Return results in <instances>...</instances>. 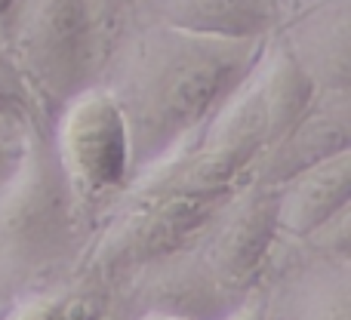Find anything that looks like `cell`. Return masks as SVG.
Segmentation results:
<instances>
[{"label": "cell", "instance_id": "1", "mask_svg": "<svg viewBox=\"0 0 351 320\" xmlns=\"http://www.w3.org/2000/svg\"><path fill=\"white\" fill-rule=\"evenodd\" d=\"M268 37L228 40L152 25L117 62L108 86L130 127V145L142 160L167 151L200 130L256 65Z\"/></svg>", "mask_w": 351, "mask_h": 320}, {"label": "cell", "instance_id": "2", "mask_svg": "<svg viewBox=\"0 0 351 320\" xmlns=\"http://www.w3.org/2000/svg\"><path fill=\"white\" fill-rule=\"evenodd\" d=\"M22 71L53 99L84 90V74L93 56V16L86 0H16L3 43Z\"/></svg>", "mask_w": 351, "mask_h": 320}, {"label": "cell", "instance_id": "3", "mask_svg": "<svg viewBox=\"0 0 351 320\" xmlns=\"http://www.w3.org/2000/svg\"><path fill=\"white\" fill-rule=\"evenodd\" d=\"M59 160L93 194L123 185L133 145L123 108L108 86H84L68 99L59 121Z\"/></svg>", "mask_w": 351, "mask_h": 320}, {"label": "cell", "instance_id": "4", "mask_svg": "<svg viewBox=\"0 0 351 320\" xmlns=\"http://www.w3.org/2000/svg\"><path fill=\"white\" fill-rule=\"evenodd\" d=\"M68 204L65 188L47 163H31L0 219V243L25 265H43L65 241Z\"/></svg>", "mask_w": 351, "mask_h": 320}, {"label": "cell", "instance_id": "5", "mask_svg": "<svg viewBox=\"0 0 351 320\" xmlns=\"http://www.w3.org/2000/svg\"><path fill=\"white\" fill-rule=\"evenodd\" d=\"M154 25L228 40H259L278 22L280 0H142Z\"/></svg>", "mask_w": 351, "mask_h": 320}, {"label": "cell", "instance_id": "6", "mask_svg": "<svg viewBox=\"0 0 351 320\" xmlns=\"http://www.w3.org/2000/svg\"><path fill=\"white\" fill-rule=\"evenodd\" d=\"M351 197V163L348 151H339L327 160H317L293 175V185L278 197V225L296 234L327 225L339 216Z\"/></svg>", "mask_w": 351, "mask_h": 320}, {"label": "cell", "instance_id": "7", "mask_svg": "<svg viewBox=\"0 0 351 320\" xmlns=\"http://www.w3.org/2000/svg\"><path fill=\"white\" fill-rule=\"evenodd\" d=\"M280 148L274 158V173L280 179H293L305 167L327 160L339 151H348V102L346 90H333L327 105H311L299 114V121L280 136Z\"/></svg>", "mask_w": 351, "mask_h": 320}, {"label": "cell", "instance_id": "8", "mask_svg": "<svg viewBox=\"0 0 351 320\" xmlns=\"http://www.w3.org/2000/svg\"><path fill=\"white\" fill-rule=\"evenodd\" d=\"M278 197L274 194H256L237 212L231 222L222 228L216 241V253H213V265H216L219 278L225 284H243L262 256L268 253L274 234H278Z\"/></svg>", "mask_w": 351, "mask_h": 320}, {"label": "cell", "instance_id": "9", "mask_svg": "<svg viewBox=\"0 0 351 320\" xmlns=\"http://www.w3.org/2000/svg\"><path fill=\"white\" fill-rule=\"evenodd\" d=\"M311 80L317 71L327 74L330 90L348 84V0L311 3V16L299 25V43H287ZM317 86V84H315Z\"/></svg>", "mask_w": 351, "mask_h": 320}, {"label": "cell", "instance_id": "10", "mask_svg": "<svg viewBox=\"0 0 351 320\" xmlns=\"http://www.w3.org/2000/svg\"><path fill=\"white\" fill-rule=\"evenodd\" d=\"M12 320H62V308L53 302H34V305H25Z\"/></svg>", "mask_w": 351, "mask_h": 320}, {"label": "cell", "instance_id": "11", "mask_svg": "<svg viewBox=\"0 0 351 320\" xmlns=\"http://www.w3.org/2000/svg\"><path fill=\"white\" fill-rule=\"evenodd\" d=\"M0 71H10V74H16V65H12V59H10V49H6L3 37H0Z\"/></svg>", "mask_w": 351, "mask_h": 320}, {"label": "cell", "instance_id": "12", "mask_svg": "<svg viewBox=\"0 0 351 320\" xmlns=\"http://www.w3.org/2000/svg\"><path fill=\"white\" fill-rule=\"evenodd\" d=\"M12 6H16V0H0V37H3V28H6V22H10Z\"/></svg>", "mask_w": 351, "mask_h": 320}, {"label": "cell", "instance_id": "13", "mask_svg": "<svg viewBox=\"0 0 351 320\" xmlns=\"http://www.w3.org/2000/svg\"><path fill=\"white\" fill-rule=\"evenodd\" d=\"M234 320H265V311L256 305V308H250V311H243V315H237Z\"/></svg>", "mask_w": 351, "mask_h": 320}, {"label": "cell", "instance_id": "14", "mask_svg": "<svg viewBox=\"0 0 351 320\" xmlns=\"http://www.w3.org/2000/svg\"><path fill=\"white\" fill-rule=\"evenodd\" d=\"M145 320H182V317H173V315H152V317H145Z\"/></svg>", "mask_w": 351, "mask_h": 320}, {"label": "cell", "instance_id": "15", "mask_svg": "<svg viewBox=\"0 0 351 320\" xmlns=\"http://www.w3.org/2000/svg\"><path fill=\"white\" fill-rule=\"evenodd\" d=\"M308 3H321V0H308Z\"/></svg>", "mask_w": 351, "mask_h": 320}, {"label": "cell", "instance_id": "16", "mask_svg": "<svg viewBox=\"0 0 351 320\" xmlns=\"http://www.w3.org/2000/svg\"><path fill=\"white\" fill-rule=\"evenodd\" d=\"M0 158H3V148H0Z\"/></svg>", "mask_w": 351, "mask_h": 320}]
</instances>
